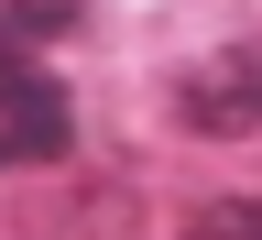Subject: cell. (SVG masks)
Returning a JSON list of instances; mask_svg holds the SVG:
<instances>
[{
    "instance_id": "obj_2",
    "label": "cell",
    "mask_w": 262,
    "mask_h": 240,
    "mask_svg": "<svg viewBox=\"0 0 262 240\" xmlns=\"http://www.w3.org/2000/svg\"><path fill=\"white\" fill-rule=\"evenodd\" d=\"M0 110H11V131L33 153H66V98L44 66H22V33H0Z\"/></svg>"
},
{
    "instance_id": "obj_3",
    "label": "cell",
    "mask_w": 262,
    "mask_h": 240,
    "mask_svg": "<svg viewBox=\"0 0 262 240\" xmlns=\"http://www.w3.org/2000/svg\"><path fill=\"white\" fill-rule=\"evenodd\" d=\"M186 240H262V197H208L186 219Z\"/></svg>"
},
{
    "instance_id": "obj_1",
    "label": "cell",
    "mask_w": 262,
    "mask_h": 240,
    "mask_svg": "<svg viewBox=\"0 0 262 240\" xmlns=\"http://www.w3.org/2000/svg\"><path fill=\"white\" fill-rule=\"evenodd\" d=\"M175 120H186V131H208V142H241V131H262V44H229L219 66L175 77Z\"/></svg>"
}]
</instances>
